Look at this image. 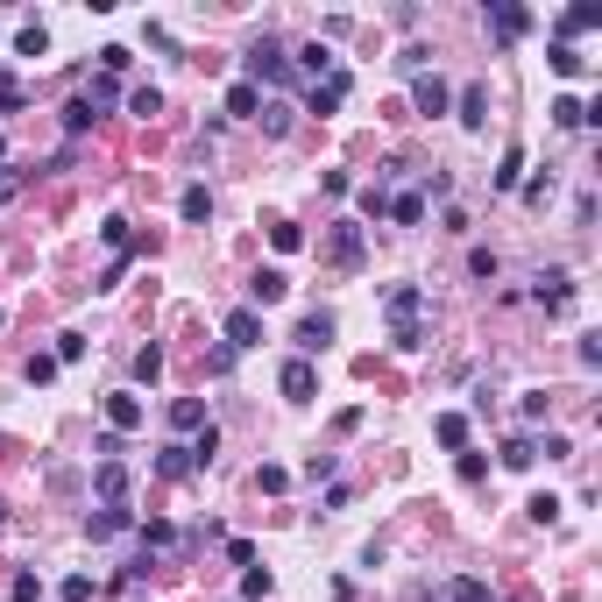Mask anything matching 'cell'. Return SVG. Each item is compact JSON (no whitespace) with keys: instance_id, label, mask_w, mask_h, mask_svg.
<instances>
[{"instance_id":"9a60e30c","label":"cell","mask_w":602,"mask_h":602,"mask_svg":"<svg viewBox=\"0 0 602 602\" xmlns=\"http://www.w3.org/2000/svg\"><path fill=\"white\" fill-rule=\"evenodd\" d=\"M589 29H602V7L589 0V7H567L560 14V43H574V36H589Z\"/></svg>"},{"instance_id":"e0dca14e","label":"cell","mask_w":602,"mask_h":602,"mask_svg":"<svg viewBox=\"0 0 602 602\" xmlns=\"http://www.w3.org/2000/svg\"><path fill=\"white\" fill-rule=\"evenodd\" d=\"M432 432H439V447L468 454V418H461V411H439V418H432Z\"/></svg>"},{"instance_id":"7402d4cb","label":"cell","mask_w":602,"mask_h":602,"mask_svg":"<svg viewBox=\"0 0 602 602\" xmlns=\"http://www.w3.org/2000/svg\"><path fill=\"white\" fill-rule=\"evenodd\" d=\"M178 213H185L192 227H205V220H213V192H205V185H185V199H178Z\"/></svg>"},{"instance_id":"c3c4849f","label":"cell","mask_w":602,"mask_h":602,"mask_svg":"<svg viewBox=\"0 0 602 602\" xmlns=\"http://www.w3.org/2000/svg\"><path fill=\"white\" fill-rule=\"evenodd\" d=\"M14 106H21V86H14L7 71H0V113H14Z\"/></svg>"},{"instance_id":"816d5d0a","label":"cell","mask_w":602,"mask_h":602,"mask_svg":"<svg viewBox=\"0 0 602 602\" xmlns=\"http://www.w3.org/2000/svg\"><path fill=\"white\" fill-rule=\"evenodd\" d=\"M0 319H7V312H0Z\"/></svg>"},{"instance_id":"f907efd6","label":"cell","mask_w":602,"mask_h":602,"mask_svg":"<svg viewBox=\"0 0 602 602\" xmlns=\"http://www.w3.org/2000/svg\"><path fill=\"white\" fill-rule=\"evenodd\" d=\"M0 163H7V135H0Z\"/></svg>"},{"instance_id":"4316f807","label":"cell","mask_w":602,"mask_h":602,"mask_svg":"<svg viewBox=\"0 0 602 602\" xmlns=\"http://www.w3.org/2000/svg\"><path fill=\"white\" fill-rule=\"evenodd\" d=\"M14 50H21V57H43V50H50V29H43V21H29V29L14 36Z\"/></svg>"},{"instance_id":"7dc6e473","label":"cell","mask_w":602,"mask_h":602,"mask_svg":"<svg viewBox=\"0 0 602 602\" xmlns=\"http://www.w3.org/2000/svg\"><path fill=\"white\" fill-rule=\"evenodd\" d=\"M64 602H93V574H71V581H64Z\"/></svg>"},{"instance_id":"d6a6232c","label":"cell","mask_w":602,"mask_h":602,"mask_svg":"<svg viewBox=\"0 0 602 602\" xmlns=\"http://www.w3.org/2000/svg\"><path fill=\"white\" fill-rule=\"evenodd\" d=\"M142 546H178V524H171V517H149V524H142Z\"/></svg>"},{"instance_id":"e575fe53","label":"cell","mask_w":602,"mask_h":602,"mask_svg":"<svg viewBox=\"0 0 602 602\" xmlns=\"http://www.w3.org/2000/svg\"><path fill=\"white\" fill-rule=\"evenodd\" d=\"M100 241L113 248V255H128V248H135V234H128V220H106V227H100Z\"/></svg>"},{"instance_id":"7bdbcfd3","label":"cell","mask_w":602,"mask_h":602,"mask_svg":"<svg viewBox=\"0 0 602 602\" xmlns=\"http://www.w3.org/2000/svg\"><path fill=\"white\" fill-rule=\"evenodd\" d=\"M255 121H263V128H270V135H291V106H263V113H255Z\"/></svg>"},{"instance_id":"6da1fadb","label":"cell","mask_w":602,"mask_h":602,"mask_svg":"<svg viewBox=\"0 0 602 602\" xmlns=\"http://www.w3.org/2000/svg\"><path fill=\"white\" fill-rule=\"evenodd\" d=\"M383 312H390V347H397V355H418V347H425V333H418L425 291H418V284H397V291L383 298Z\"/></svg>"},{"instance_id":"d4e9b609","label":"cell","mask_w":602,"mask_h":602,"mask_svg":"<svg viewBox=\"0 0 602 602\" xmlns=\"http://www.w3.org/2000/svg\"><path fill=\"white\" fill-rule=\"evenodd\" d=\"M171 425H178V432H199V425H205V404L199 397H178V404H171Z\"/></svg>"},{"instance_id":"83f0119b","label":"cell","mask_w":602,"mask_h":602,"mask_svg":"<svg viewBox=\"0 0 602 602\" xmlns=\"http://www.w3.org/2000/svg\"><path fill=\"white\" fill-rule=\"evenodd\" d=\"M163 376V347H135V383H156Z\"/></svg>"},{"instance_id":"8d00e7d4","label":"cell","mask_w":602,"mask_h":602,"mask_svg":"<svg viewBox=\"0 0 602 602\" xmlns=\"http://www.w3.org/2000/svg\"><path fill=\"white\" fill-rule=\"evenodd\" d=\"M7 602H43V581H36V574H14V581H7Z\"/></svg>"},{"instance_id":"f546056e","label":"cell","mask_w":602,"mask_h":602,"mask_svg":"<svg viewBox=\"0 0 602 602\" xmlns=\"http://www.w3.org/2000/svg\"><path fill=\"white\" fill-rule=\"evenodd\" d=\"M255 489H263V497H284V489H291V475H284L277 461H263V468H255Z\"/></svg>"},{"instance_id":"603a6c76","label":"cell","mask_w":602,"mask_h":602,"mask_svg":"<svg viewBox=\"0 0 602 602\" xmlns=\"http://www.w3.org/2000/svg\"><path fill=\"white\" fill-rule=\"evenodd\" d=\"M489 121V93L482 86H461V128H482Z\"/></svg>"},{"instance_id":"ab89813d","label":"cell","mask_w":602,"mask_h":602,"mask_svg":"<svg viewBox=\"0 0 602 602\" xmlns=\"http://www.w3.org/2000/svg\"><path fill=\"white\" fill-rule=\"evenodd\" d=\"M270 596V574H263V567H248V574H241V602H263Z\"/></svg>"},{"instance_id":"b9f144b4","label":"cell","mask_w":602,"mask_h":602,"mask_svg":"<svg viewBox=\"0 0 602 602\" xmlns=\"http://www.w3.org/2000/svg\"><path fill=\"white\" fill-rule=\"evenodd\" d=\"M213 447H220V432H213V425H199V439H192V468H205V461H213Z\"/></svg>"},{"instance_id":"cb8c5ba5","label":"cell","mask_w":602,"mask_h":602,"mask_svg":"<svg viewBox=\"0 0 602 602\" xmlns=\"http://www.w3.org/2000/svg\"><path fill=\"white\" fill-rule=\"evenodd\" d=\"M355 199H362V213H369V220H390V178H376V185H362Z\"/></svg>"},{"instance_id":"f35d334b","label":"cell","mask_w":602,"mask_h":602,"mask_svg":"<svg viewBox=\"0 0 602 602\" xmlns=\"http://www.w3.org/2000/svg\"><path fill=\"white\" fill-rule=\"evenodd\" d=\"M468 270H475V277L489 284V277H497V270H503V263H497V248H468Z\"/></svg>"},{"instance_id":"ffe728a7","label":"cell","mask_w":602,"mask_h":602,"mask_svg":"<svg viewBox=\"0 0 602 602\" xmlns=\"http://www.w3.org/2000/svg\"><path fill=\"white\" fill-rule=\"evenodd\" d=\"M546 64H553L560 79H581V71H589V57H581L574 43H553V50H546Z\"/></svg>"},{"instance_id":"52a82bcc","label":"cell","mask_w":602,"mask_h":602,"mask_svg":"<svg viewBox=\"0 0 602 602\" xmlns=\"http://www.w3.org/2000/svg\"><path fill=\"white\" fill-rule=\"evenodd\" d=\"M277 390H284L291 404H305L312 390H319V369H312L305 355H291V362H284V376H277Z\"/></svg>"},{"instance_id":"681fc988","label":"cell","mask_w":602,"mask_h":602,"mask_svg":"<svg viewBox=\"0 0 602 602\" xmlns=\"http://www.w3.org/2000/svg\"><path fill=\"white\" fill-rule=\"evenodd\" d=\"M7 192H14V178H0V199H7Z\"/></svg>"},{"instance_id":"8fae6325","label":"cell","mask_w":602,"mask_h":602,"mask_svg":"<svg viewBox=\"0 0 602 602\" xmlns=\"http://www.w3.org/2000/svg\"><path fill=\"white\" fill-rule=\"evenodd\" d=\"M326 340H333V312H305V326H298V355L312 362Z\"/></svg>"},{"instance_id":"5b68a950","label":"cell","mask_w":602,"mask_h":602,"mask_svg":"<svg viewBox=\"0 0 602 602\" xmlns=\"http://www.w3.org/2000/svg\"><path fill=\"white\" fill-rule=\"evenodd\" d=\"M531 298L546 305V312H567V305H574V277H567V270H539Z\"/></svg>"},{"instance_id":"4fadbf2b","label":"cell","mask_w":602,"mask_h":602,"mask_svg":"<svg viewBox=\"0 0 602 602\" xmlns=\"http://www.w3.org/2000/svg\"><path fill=\"white\" fill-rule=\"evenodd\" d=\"M227 113H234V121H255V113H263V86L234 79V86H227Z\"/></svg>"},{"instance_id":"f6af8a7d","label":"cell","mask_w":602,"mask_h":602,"mask_svg":"<svg viewBox=\"0 0 602 602\" xmlns=\"http://www.w3.org/2000/svg\"><path fill=\"white\" fill-rule=\"evenodd\" d=\"M86 355V333H57V362H79Z\"/></svg>"},{"instance_id":"4dcf8cb0","label":"cell","mask_w":602,"mask_h":602,"mask_svg":"<svg viewBox=\"0 0 602 602\" xmlns=\"http://www.w3.org/2000/svg\"><path fill=\"white\" fill-rule=\"evenodd\" d=\"M93 121H100V113H93V106H86V93H79V100L64 106V135H86V128H93Z\"/></svg>"},{"instance_id":"f1b7e54d","label":"cell","mask_w":602,"mask_h":602,"mask_svg":"<svg viewBox=\"0 0 602 602\" xmlns=\"http://www.w3.org/2000/svg\"><path fill=\"white\" fill-rule=\"evenodd\" d=\"M531 461H539V447H531L524 432H517V439H503V468H531Z\"/></svg>"},{"instance_id":"2e32d148","label":"cell","mask_w":602,"mask_h":602,"mask_svg":"<svg viewBox=\"0 0 602 602\" xmlns=\"http://www.w3.org/2000/svg\"><path fill=\"white\" fill-rule=\"evenodd\" d=\"M93 482H100L106 503H121V497H128V461H100V468H93Z\"/></svg>"},{"instance_id":"bcb514c9","label":"cell","mask_w":602,"mask_h":602,"mask_svg":"<svg viewBox=\"0 0 602 602\" xmlns=\"http://www.w3.org/2000/svg\"><path fill=\"white\" fill-rule=\"evenodd\" d=\"M57 376V355H29V383H50Z\"/></svg>"},{"instance_id":"d6986e66","label":"cell","mask_w":602,"mask_h":602,"mask_svg":"<svg viewBox=\"0 0 602 602\" xmlns=\"http://www.w3.org/2000/svg\"><path fill=\"white\" fill-rule=\"evenodd\" d=\"M340 100H347V71H333L326 86H312V100H305V106H312V113H333Z\"/></svg>"},{"instance_id":"8992f818","label":"cell","mask_w":602,"mask_h":602,"mask_svg":"<svg viewBox=\"0 0 602 602\" xmlns=\"http://www.w3.org/2000/svg\"><path fill=\"white\" fill-rule=\"evenodd\" d=\"M489 29H497V43H517V36H531V7H517V0H497V7H489Z\"/></svg>"},{"instance_id":"9c48e42d","label":"cell","mask_w":602,"mask_h":602,"mask_svg":"<svg viewBox=\"0 0 602 602\" xmlns=\"http://www.w3.org/2000/svg\"><path fill=\"white\" fill-rule=\"evenodd\" d=\"M135 517H128V503H100V510H86V539H121Z\"/></svg>"},{"instance_id":"5bb4252c","label":"cell","mask_w":602,"mask_h":602,"mask_svg":"<svg viewBox=\"0 0 602 602\" xmlns=\"http://www.w3.org/2000/svg\"><path fill=\"white\" fill-rule=\"evenodd\" d=\"M589 121H602V106H581L574 93H560V100H553V128H589Z\"/></svg>"},{"instance_id":"60d3db41","label":"cell","mask_w":602,"mask_h":602,"mask_svg":"<svg viewBox=\"0 0 602 602\" xmlns=\"http://www.w3.org/2000/svg\"><path fill=\"white\" fill-rule=\"evenodd\" d=\"M546 404H553L546 390H524V404H517V418H524V425H539V418H546Z\"/></svg>"},{"instance_id":"277c9868","label":"cell","mask_w":602,"mask_h":602,"mask_svg":"<svg viewBox=\"0 0 602 602\" xmlns=\"http://www.w3.org/2000/svg\"><path fill=\"white\" fill-rule=\"evenodd\" d=\"M326 255H333L340 270H362V255H369V248H362V227H355V220H340V227L326 234Z\"/></svg>"},{"instance_id":"484cf974","label":"cell","mask_w":602,"mask_h":602,"mask_svg":"<svg viewBox=\"0 0 602 602\" xmlns=\"http://www.w3.org/2000/svg\"><path fill=\"white\" fill-rule=\"evenodd\" d=\"M390 220H397V227H418V220H425V199H418V192H397V199H390Z\"/></svg>"},{"instance_id":"ac0fdd59","label":"cell","mask_w":602,"mask_h":602,"mask_svg":"<svg viewBox=\"0 0 602 602\" xmlns=\"http://www.w3.org/2000/svg\"><path fill=\"white\" fill-rule=\"evenodd\" d=\"M489 185H497V192H517V185H524V149H503V163L489 171Z\"/></svg>"},{"instance_id":"836d02e7","label":"cell","mask_w":602,"mask_h":602,"mask_svg":"<svg viewBox=\"0 0 602 602\" xmlns=\"http://www.w3.org/2000/svg\"><path fill=\"white\" fill-rule=\"evenodd\" d=\"M298 64L312 71V79H319V71H333V50H326V43H305V50H298Z\"/></svg>"},{"instance_id":"74e56055","label":"cell","mask_w":602,"mask_h":602,"mask_svg":"<svg viewBox=\"0 0 602 602\" xmlns=\"http://www.w3.org/2000/svg\"><path fill=\"white\" fill-rule=\"evenodd\" d=\"M454 602H497V596H489V581H475V574H461V581H454Z\"/></svg>"},{"instance_id":"ee69618b","label":"cell","mask_w":602,"mask_h":602,"mask_svg":"<svg viewBox=\"0 0 602 602\" xmlns=\"http://www.w3.org/2000/svg\"><path fill=\"white\" fill-rule=\"evenodd\" d=\"M100 64H106V79H121V71H128V64H135V57H128V50H121V43H106V50H100Z\"/></svg>"},{"instance_id":"44dd1931","label":"cell","mask_w":602,"mask_h":602,"mask_svg":"<svg viewBox=\"0 0 602 602\" xmlns=\"http://www.w3.org/2000/svg\"><path fill=\"white\" fill-rule=\"evenodd\" d=\"M156 475H163V482H185V475H192V447H163V454H156Z\"/></svg>"},{"instance_id":"ba28073f","label":"cell","mask_w":602,"mask_h":602,"mask_svg":"<svg viewBox=\"0 0 602 602\" xmlns=\"http://www.w3.org/2000/svg\"><path fill=\"white\" fill-rule=\"evenodd\" d=\"M135 425H142V397H135V390H113V397H106V432L121 439V432H135Z\"/></svg>"},{"instance_id":"7a4b0ae2","label":"cell","mask_w":602,"mask_h":602,"mask_svg":"<svg viewBox=\"0 0 602 602\" xmlns=\"http://www.w3.org/2000/svg\"><path fill=\"white\" fill-rule=\"evenodd\" d=\"M220 333H227V340H220L227 355H241V347H263V312H255V305H234V312L220 319Z\"/></svg>"},{"instance_id":"3957f363","label":"cell","mask_w":602,"mask_h":602,"mask_svg":"<svg viewBox=\"0 0 602 602\" xmlns=\"http://www.w3.org/2000/svg\"><path fill=\"white\" fill-rule=\"evenodd\" d=\"M277 86V79H291V57H284V43H255L248 50V86Z\"/></svg>"},{"instance_id":"7c38bea8","label":"cell","mask_w":602,"mask_h":602,"mask_svg":"<svg viewBox=\"0 0 602 602\" xmlns=\"http://www.w3.org/2000/svg\"><path fill=\"white\" fill-rule=\"evenodd\" d=\"M411 100H418V113H447V106H454V93H447V79H439V71H432V79L418 71V86H411Z\"/></svg>"},{"instance_id":"1f68e13d","label":"cell","mask_w":602,"mask_h":602,"mask_svg":"<svg viewBox=\"0 0 602 602\" xmlns=\"http://www.w3.org/2000/svg\"><path fill=\"white\" fill-rule=\"evenodd\" d=\"M270 241H277V255H298V248H305V227L277 220V227H270Z\"/></svg>"},{"instance_id":"30bf717a","label":"cell","mask_w":602,"mask_h":602,"mask_svg":"<svg viewBox=\"0 0 602 602\" xmlns=\"http://www.w3.org/2000/svg\"><path fill=\"white\" fill-rule=\"evenodd\" d=\"M284 291H291L284 270H255V277H248V305H255V312H263V305H284Z\"/></svg>"},{"instance_id":"d590c367","label":"cell","mask_w":602,"mask_h":602,"mask_svg":"<svg viewBox=\"0 0 602 602\" xmlns=\"http://www.w3.org/2000/svg\"><path fill=\"white\" fill-rule=\"evenodd\" d=\"M128 106L149 121V113H163V93H156V86H135V93H128Z\"/></svg>"}]
</instances>
